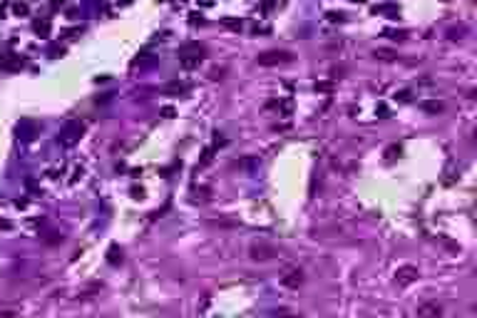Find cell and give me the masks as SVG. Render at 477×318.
I'll return each mask as SVG.
<instances>
[{"instance_id":"7a4b0ae2","label":"cell","mask_w":477,"mask_h":318,"mask_svg":"<svg viewBox=\"0 0 477 318\" xmlns=\"http://www.w3.org/2000/svg\"><path fill=\"white\" fill-rule=\"evenodd\" d=\"M251 259L254 261H271V259H276V249L273 246H264V244L251 246Z\"/></svg>"},{"instance_id":"6da1fadb","label":"cell","mask_w":477,"mask_h":318,"mask_svg":"<svg viewBox=\"0 0 477 318\" xmlns=\"http://www.w3.org/2000/svg\"><path fill=\"white\" fill-rule=\"evenodd\" d=\"M256 60H259V65H276V62H291L293 55L286 50H271V53H261Z\"/></svg>"},{"instance_id":"5b68a950","label":"cell","mask_w":477,"mask_h":318,"mask_svg":"<svg viewBox=\"0 0 477 318\" xmlns=\"http://www.w3.org/2000/svg\"><path fill=\"white\" fill-rule=\"evenodd\" d=\"M283 283H286V286H291V288H296V286L301 283V271H291V273H286Z\"/></svg>"},{"instance_id":"277c9868","label":"cell","mask_w":477,"mask_h":318,"mask_svg":"<svg viewBox=\"0 0 477 318\" xmlns=\"http://www.w3.org/2000/svg\"><path fill=\"white\" fill-rule=\"evenodd\" d=\"M440 313H442V308L437 303H423L418 308V316H440Z\"/></svg>"},{"instance_id":"3957f363","label":"cell","mask_w":477,"mask_h":318,"mask_svg":"<svg viewBox=\"0 0 477 318\" xmlns=\"http://www.w3.org/2000/svg\"><path fill=\"white\" fill-rule=\"evenodd\" d=\"M395 278H398L400 283H410L413 278H418V268H415V266H403V268L395 271Z\"/></svg>"}]
</instances>
